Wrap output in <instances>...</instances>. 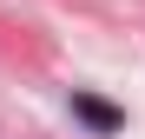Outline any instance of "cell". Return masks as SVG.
Wrapping results in <instances>:
<instances>
[{
  "label": "cell",
  "instance_id": "1",
  "mask_svg": "<svg viewBox=\"0 0 145 139\" xmlns=\"http://www.w3.org/2000/svg\"><path fill=\"white\" fill-rule=\"evenodd\" d=\"M72 119H79L86 132H99V139H112V132H125V106H112V99H99V93H86V86H72Z\"/></svg>",
  "mask_w": 145,
  "mask_h": 139
}]
</instances>
